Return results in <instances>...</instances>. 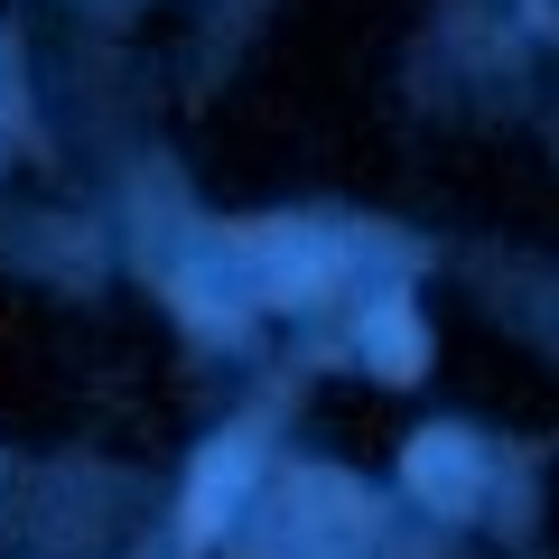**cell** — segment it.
I'll return each mask as SVG.
<instances>
[{
    "instance_id": "cell-1",
    "label": "cell",
    "mask_w": 559,
    "mask_h": 559,
    "mask_svg": "<svg viewBox=\"0 0 559 559\" xmlns=\"http://www.w3.org/2000/svg\"><path fill=\"white\" fill-rule=\"evenodd\" d=\"M401 476H411V495H419V503H439V513H466V503H476V448H466L457 429H429V439H411Z\"/></svg>"
},
{
    "instance_id": "cell-2",
    "label": "cell",
    "mask_w": 559,
    "mask_h": 559,
    "mask_svg": "<svg viewBox=\"0 0 559 559\" xmlns=\"http://www.w3.org/2000/svg\"><path fill=\"white\" fill-rule=\"evenodd\" d=\"M242 448H252V439H224L215 457H205L197 495H187V532H197V540H215V532H224V513H234V485H242V466H252Z\"/></svg>"
},
{
    "instance_id": "cell-3",
    "label": "cell",
    "mask_w": 559,
    "mask_h": 559,
    "mask_svg": "<svg viewBox=\"0 0 559 559\" xmlns=\"http://www.w3.org/2000/svg\"><path fill=\"white\" fill-rule=\"evenodd\" d=\"M364 355H373L392 382H411V373H419V326H411V308H373V336H364Z\"/></svg>"
}]
</instances>
